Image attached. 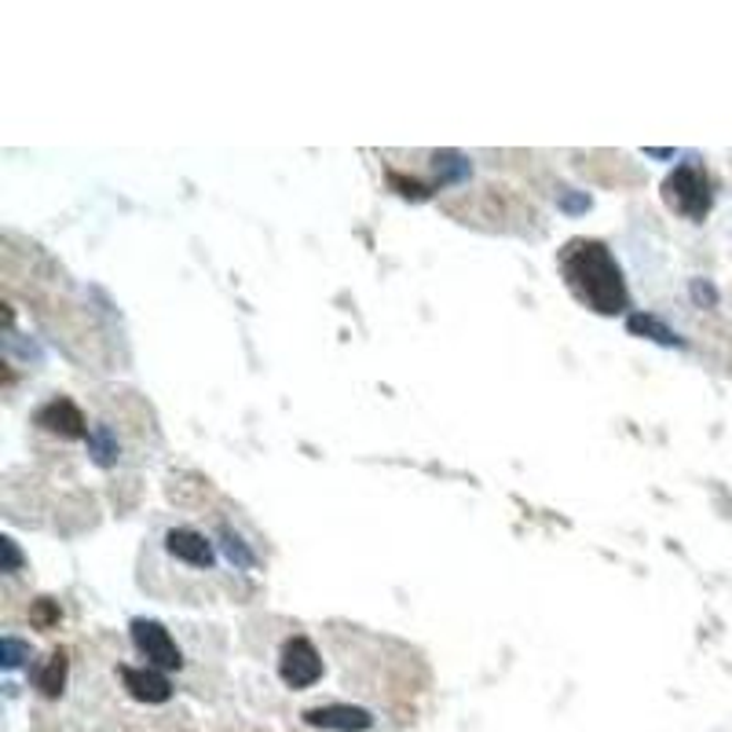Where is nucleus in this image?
Listing matches in <instances>:
<instances>
[{
    "label": "nucleus",
    "instance_id": "nucleus-1",
    "mask_svg": "<svg viewBox=\"0 0 732 732\" xmlns=\"http://www.w3.org/2000/svg\"><path fill=\"white\" fill-rule=\"evenodd\" d=\"M557 264L568 290L586 308H594L597 316H619V311H627V282H622L619 264L605 243L575 238V243L560 249Z\"/></svg>",
    "mask_w": 732,
    "mask_h": 732
},
{
    "label": "nucleus",
    "instance_id": "nucleus-2",
    "mask_svg": "<svg viewBox=\"0 0 732 732\" xmlns=\"http://www.w3.org/2000/svg\"><path fill=\"white\" fill-rule=\"evenodd\" d=\"M663 198L674 213L689 216V220H703V216L711 213V202H714L711 179H707L700 165H678V169L667 176Z\"/></svg>",
    "mask_w": 732,
    "mask_h": 732
},
{
    "label": "nucleus",
    "instance_id": "nucleus-3",
    "mask_svg": "<svg viewBox=\"0 0 732 732\" xmlns=\"http://www.w3.org/2000/svg\"><path fill=\"white\" fill-rule=\"evenodd\" d=\"M279 678L290 689H311L322 678V656L316 652V645L308 638H290L282 645V659H279Z\"/></svg>",
    "mask_w": 732,
    "mask_h": 732
},
{
    "label": "nucleus",
    "instance_id": "nucleus-4",
    "mask_svg": "<svg viewBox=\"0 0 732 732\" xmlns=\"http://www.w3.org/2000/svg\"><path fill=\"white\" fill-rule=\"evenodd\" d=\"M132 641H136L140 656H147L151 667L158 670H179L184 667V656H179L176 641L169 638V630L154 619H136L132 622Z\"/></svg>",
    "mask_w": 732,
    "mask_h": 732
},
{
    "label": "nucleus",
    "instance_id": "nucleus-5",
    "mask_svg": "<svg viewBox=\"0 0 732 732\" xmlns=\"http://www.w3.org/2000/svg\"><path fill=\"white\" fill-rule=\"evenodd\" d=\"M305 722L311 729H330V732H367L374 725V714H370L367 707L330 703V707H311V711H305Z\"/></svg>",
    "mask_w": 732,
    "mask_h": 732
},
{
    "label": "nucleus",
    "instance_id": "nucleus-6",
    "mask_svg": "<svg viewBox=\"0 0 732 732\" xmlns=\"http://www.w3.org/2000/svg\"><path fill=\"white\" fill-rule=\"evenodd\" d=\"M33 422H38L44 432H55V436H63V440L85 436V414H81L78 403L66 400V395H55L52 403H44Z\"/></svg>",
    "mask_w": 732,
    "mask_h": 732
},
{
    "label": "nucleus",
    "instance_id": "nucleus-7",
    "mask_svg": "<svg viewBox=\"0 0 732 732\" xmlns=\"http://www.w3.org/2000/svg\"><path fill=\"white\" fill-rule=\"evenodd\" d=\"M165 546H169V554L176 560L190 564V568H213L216 564V549L206 535L190 532V527H173L169 535H165Z\"/></svg>",
    "mask_w": 732,
    "mask_h": 732
},
{
    "label": "nucleus",
    "instance_id": "nucleus-8",
    "mask_svg": "<svg viewBox=\"0 0 732 732\" xmlns=\"http://www.w3.org/2000/svg\"><path fill=\"white\" fill-rule=\"evenodd\" d=\"M122 678H125L128 695L140 703H165L173 695L169 678L154 667H122Z\"/></svg>",
    "mask_w": 732,
    "mask_h": 732
},
{
    "label": "nucleus",
    "instance_id": "nucleus-9",
    "mask_svg": "<svg viewBox=\"0 0 732 732\" xmlns=\"http://www.w3.org/2000/svg\"><path fill=\"white\" fill-rule=\"evenodd\" d=\"M66 670H70L66 652H52L44 659V667L33 674V685H38L41 695H48V700H55V695L66 689Z\"/></svg>",
    "mask_w": 732,
    "mask_h": 732
},
{
    "label": "nucleus",
    "instance_id": "nucleus-10",
    "mask_svg": "<svg viewBox=\"0 0 732 732\" xmlns=\"http://www.w3.org/2000/svg\"><path fill=\"white\" fill-rule=\"evenodd\" d=\"M89 454H92V462L100 465V470H111V465L117 462V454H122V443H117L111 425H103V422L92 425V432H89Z\"/></svg>",
    "mask_w": 732,
    "mask_h": 732
},
{
    "label": "nucleus",
    "instance_id": "nucleus-11",
    "mask_svg": "<svg viewBox=\"0 0 732 732\" xmlns=\"http://www.w3.org/2000/svg\"><path fill=\"white\" fill-rule=\"evenodd\" d=\"M627 330H630V333H638V338L656 341V344H667V348H681V344H685L674 330L667 327V322H659L656 316H645V311H638V316H630V319H627Z\"/></svg>",
    "mask_w": 732,
    "mask_h": 732
},
{
    "label": "nucleus",
    "instance_id": "nucleus-12",
    "mask_svg": "<svg viewBox=\"0 0 732 732\" xmlns=\"http://www.w3.org/2000/svg\"><path fill=\"white\" fill-rule=\"evenodd\" d=\"M432 162H436V179H440V187H447V184H465V179L473 176V162L465 158V154H458V151H440Z\"/></svg>",
    "mask_w": 732,
    "mask_h": 732
},
{
    "label": "nucleus",
    "instance_id": "nucleus-13",
    "mask_svg": "<svg viewBox=\"0 0 732 732\" xmlns=\"http://www.w3.org/2000/svg\"><path fill=\"white\" fill-rule=\"evenodd\" d=\"M220 546H224V554H227V560L235 564V568H254L257 564L254 549H249L243 538L231 532V527H220Z\"/></svg>",
    "mask_w": 732,
    "mask_h": 732
},
{
    "label": "nucleus",
    "instance_id": "nucleus-14",
    "mask_svg": "<svg viewBox=\"0 0 732 732\" xmlns=\"http://www.w3.org/2000/svg\"><path fill=\"white\" fill-rule=\"evenodd\" d=\"M59 619H63V611H59V605L52 601V597H41V601H33L30 608V622L38 630H52L59 627Z\"/></svg>",
    "mask_w": 732,
    "mask_h": 732
},
{
    "label": "nucleus",
    "instance_id": "nucleus-15",
    "mask_svg": "<svg viewBox=\"0 0 732 732\" xmlns=\"http://www.w3.org/2000/svg\"><path fill=\"white\" fill-rule=\"evenodd\" d=\"M30 659V645L19 641V638H4V645H0V663H4V670H19L22 663Z\"/></svg>",
    "mask_w": 732,
    "mask_h": 732
},
{
    "label": "nucleus",
    "instance_id": "nucleus-16",
    "mask_svg": "<svg viewBox=\"0 0 732 732\" xmlns=\"http://www.w3.org/2000/svg\"><path fill=\"white\" fill-rule=\"evenodd\" d=\"M557 206H560L564 213L579 216V213L590 209L594 202H590V195H586V190H568V187H564V190H557Z\"/></svg>",
    "mask_w": 732,
    "mask_h": 732
},
{
    "label": "nucleus",
    "instance_id": "nucleus-17",
    "mask_svg": "<svg viewBox=\"0 0 732 732\" xmlns=\"http://www.w3.org/2000/svg\"><path fill=\"white\" fill-rule=\"evenodd\" d=\"M389 184L400 190L403 198H429V195H432L425 184H417V179H406V176H400V173H389Z\"/></svg>",
    "mask_w": 732,
    "mask_h": 732
},
{
    "label": "nucleus",
    "instance_id": "nucleus-18",
    "mask_svg": "<svg viewBox=\"0 0 732 732\" xmlns=\"http://www.w3.org/2000/svg\"><path fill=\"white\" fill-rule=\"evenodd\" d=\"M692 301L703 305V308H711V305L718 301V290H714V286L707 282V279H695V282H692Z\"/></svg>",
    "mask_w": 732,
    "mask_h": 732
},
{
    "label": "nucleus",
    "instance_id": "nucleus-19",
    "mask_svg": "<svg viewBox=\"0 0 732 732\" xmlns=\"http://www.w3.org/2000/svg\"><path fill=\"white\" fill-rule=\"evenodd\" d=\"M0 549H4V571H19L22 568V554H19L16 538H0Z\"/></svg>",
    "mask_w": 732,
    "mask_h": 732
},
{
    "label": "nucleus",
    "instance_id": "nucleus-20",
    "mask_svg": "<svg viewBox=\"0 0 732 732\" xmlns=\"http://www.w3.org/2000/svg\"><path fill=\"white\" fill-rule=\"evenodd\" d=\"M645 154H652V158H674V151H659V147H648Z\"/></svg>",
    "mask_w": 732,
    "mask_h": 732
}]
</instances>
